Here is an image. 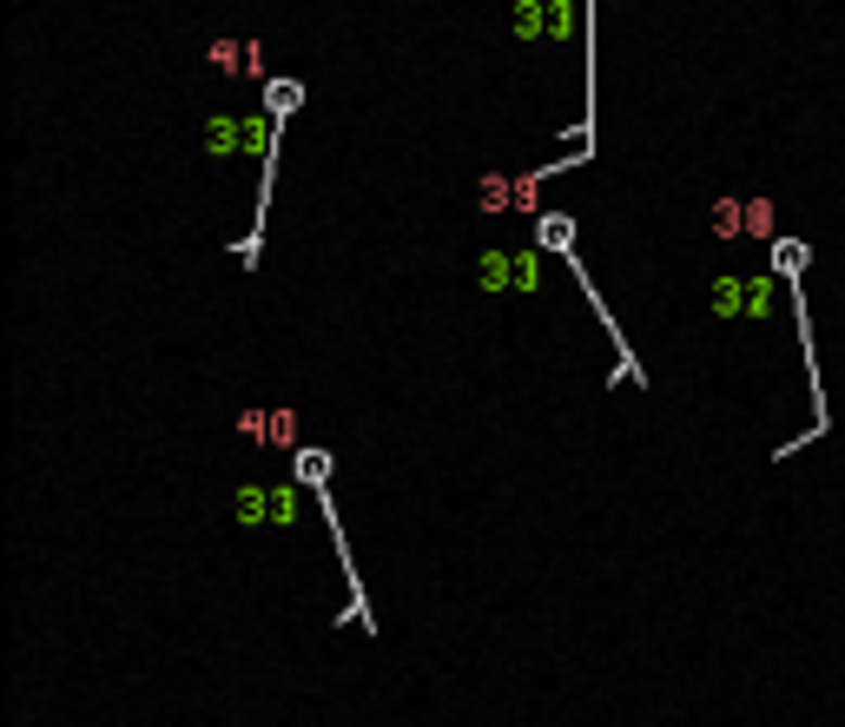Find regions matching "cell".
I'll return each instance as SVG.
<instances>
[{
	"label": "cell",
	"instance_id": "obj_1",
	"mask_svg": "<svg viewBox=\"0 0 845 727\" xmlns=\"http://www.w3.org/2000/svg\"><path fill=\"white\" fill-rule=\"evenodd\" d=\"M773 259H780V272H799V265H806V252H799V246H780Z\"/></svg>",
	"mask_w": 845,
	"mask_h": 727
}]
</instances>
